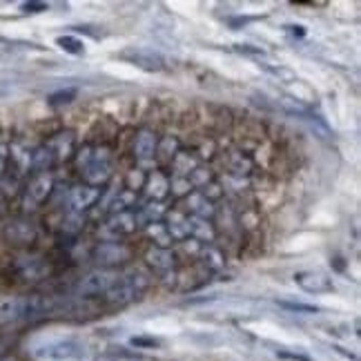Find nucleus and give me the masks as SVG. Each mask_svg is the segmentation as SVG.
<instances>
[{"label":"nucleus","mask_w":361,"mask_h":361,"mask_svg":"<svg viewBox=\"0 0 361 361\" xmlns=\"http://www.w3.org/2000/svg\"><path fill=\"white\" fill-rule=\"evenodd\" d=\"M276 357H281V359H293V361H312V359H308L305 355H297V353H283V350H276Z\"/></svg>","instance_id":"nucleus-14"},{"label":"nucleus","mask_w":361,"mask_h":361,"mask_svg":"<svg viewBox=\"0 0 361 361\" xmlns=\"http://www.w3.org/2000/svg\"><path fill=\"white\" fill-rule=\"evenodd\" d=\"M130 343L134 345V348H159L161 345V341L154 337H132Z\"/></svg>","instance_id":"nucleus-12"},{"label":"nucleus","mask_w":361,"mask_h":361,"mask_svg":"<svg viewBox=\"0 0 361 361\" xmlns=\"http://www.w3.org/2000/svg\"><path fill=\"white\" fill-rule=\"evenodd\" d=\"M56 45L63 47V49L69 51V54H76V56H78V54L85 51V49H82V43H80L78 38H74V36H59V38H56Z\"/></svg>","instance_id":"nucleus-9"},{"label":"nucleus","mask_w":361,"mask_h":361,"mask_svg":"<svg viewBox=\"0 0 361 361\" xmlns=\"http://www.w3.org/2000/svg\"><path fill=\"white\" fill-rule=\"evenodd\" d=\"M295 283L305 290L310 295H324V293H332L335 286H332V279L324 272H312V270H305V272H297L295 274Z\"/></svg>","instance_id":"nucleus-3"},{"label":"nucleus","mask_w":361,"mask_h":361,"mask_svg":"<svg viewBox=\"0 0 361 361\" xmlns=\"http://www.w3.org/2000/svg\"><path fill=\"white\" fill-rule=\"evenodd\" d=\"M3 165H5V147L0 145V170H3Z\"/></svg>","instance_id":"nucleus-16"},{"label":"nucleus","mask_w":361,"mask_h":361,"mask_svg":"<svg viewBox=\"0 0 361 361\" xmlns=\"http://www.w3.org/2000/svg\"><path fill=\"white\" fill-rule=\"evenodd\" d=\"M0 361H18L16 357H5V359H0Z\"/></svg>","instance_id":"nucleus-17"},{"label":"nucleus","mask_w":361,"mask_h":361,"mask_svg":"<svg viewBox=\"0 0 361 361\" xmlns=\"http://www.w3.org/2000/svg\"><path fill=\"white\" fill-rule=\"evenodd\" d=\"M136 152L141 157H149L154 154V138H152L149 134H141L136 138Z\"/></svg>","instance_id":"nucleus-10"},{"label":"nucleus","mask_w":361,"mask_h":361,"mask_svg":"<svg viewBox=\"0 0 361 361\" xmlns=\"http://www.w3.org/2000/svg\"><path fill=\"white\" fill-rule=\"evenodd\" d=\"M138 295H141V288H136V283L132 279H125L121 283H114L107 290V299L112 303H130L134 301Z\"/></svg>","instance_id":"nucleus-5"},{"label":"nucleus","mask_w":361,"mask_h":361,"mask_svg":"<svg viewBox=\"0 0 361 361\" xmlns=\"http://www.w3.org/2000/svg\"><path fill=\"white\" fill-rule=\"evenodd\" d=\"M43 312V303L34 297H0V326L16 324Z\"/></svg>","instance_id":"nucleus-1"},{"label":"nucleus","mask_w":361,"mask_h":361,"mask_svg":"<svg viewBox=\"0 0 361 361\" xmlns=\"http://www.w3.org/2000/svg\"><path fill=\"white\" fill-rule=\"evenodd\" d=\"M49 188H51L49 176H38V178L34 180V183L30 185V197H32L34 201H43V199L47 197Z\"/></svg>","instance_id":"nucleus-7"},{"label":"nucleus","mask_w":361,"mask_h":361,"mask_svg":"<svg viewBox=\"0 0 361 361\" xmlns=\"http://www.w3.org/2000/svg\"><path fill=\"white\" fill-rule=\"evenodd\" d=\"M116 279H112V274L107 272H92L87 279H82V283L78 286V293L82 297H96L101 293H107L109 288L114 286Z\"/></svg>","instance_id":"nucleus-4"},{"label":"nucleus","mask_w":361,"mask_h":361,"mask_svg":"<svg viewBox=\"0 0 361 361\" xmlns=\"http://www.w3.org/2000/svg\"><path fill=\"white\" fill-rule=\"evenodd\" d=\"M281 308L286 310H293V312H305V314H314L319 312L317 305H308V303H290V301H279Z\"/></svg>","instance_id":"nucleus-11"},{"label":"nucleus","mask_w":361,"mask_h":361,"mask_svg":"<svg viewBox=\"0 0 361 361\" xmlns=\"http://www.w3.org/2000/svg\"><path fill=\"white\" fill-rule=\"evenodd\" d=\"M76 96V90H67V92H59V94H51L49 96V101L54 105H59V103H69Z\"/></svg>","instance_id":"nucleus-13"},{"label":"nucleus","mask_w":361,"mask_h":361,"mask_svg":"<svg viewBox=\"0 0 361 361\" xmlns=\"http://www.w3.org/2000/svg\"><path fill=\"white\" fill-rule=\"evenodd\" d=\"M34 357L40 361H76L85 357V345L76 339H54L38 343Z\"/></svg>","instance_id":"nucleus-2"},{"label":"nucleus","mask_w":361,"mask_h":361,"mask_svg":"<svg viewBox=\"0 0 361 361\" xmlns=\"http://www.w3.org/2000/svg\"><path fill=\"white\" fill-rule=\"evenodd\" d=\"M23 9H25V11H32V13H38V11H45L47 5H45V3H25Z\"/></svg>","instance_id":"nucleus-15"},{"label":"nucleus","mask_w":361,"mask_h":361,"mask_svg":"<svg viewBox=\"0 0 361 361\" xmlns=\"http://www.w3.org/2000/svg\"><path fill=\"white\" fill-rule=\"evenodd\" d=\"M94 199H96V190H92V188H78L72 194L74 207H87L90 203H94Z\"/></svg>","instance_id":"nucleus-8"},{"label":"nucleus","mask_w":361,"mask_h":361,"mask_svg":"<svg viewBox=\"0 0 361 361\" xmlns=\"http://www.w3.org/2000/svg\"><path fill=\"white\" fill-rule=\"evenodd\" d=\"M125 59H130L132 63H136L138 67L147 69V72H159L163 67V61L157 56V54H147V51H136V54H125Z\"/></svg>","instance_id":"nucleus-6"}]
</instances>
